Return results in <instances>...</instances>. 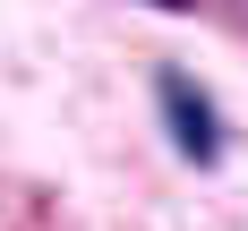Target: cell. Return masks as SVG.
Here are the masks:
<instances>
[{"instance_id":"6da1fadb","label":"cell","mask_w":248,"mask_h":231,"mask_svg":"<svg viewBox=\"0 0 248 231\" xmlns=\"http://www.w3.org/2000/svg\"><path fill=\"white\" fill-rule=\"evenodd\" d=\"M154 111H163V128H171V154L180 163H197V171H214L231 146L223 111H214V94H205L188 69H154Z\"/></svg>"},{"instance_id":"7a4b0ae2","label":"cell","mask_w":248,"mask_h":231,"mask_svg":"<svg viewBox=\"0 0 248 231\" xmlns=\"http://www.w3.org/2000/svg\"><path fill=\"white\" fill-rule=\"evenodd\" d=\"M146 9H163V17H188V9H197V0H146Z\"/></svg>"}]
</instances>
